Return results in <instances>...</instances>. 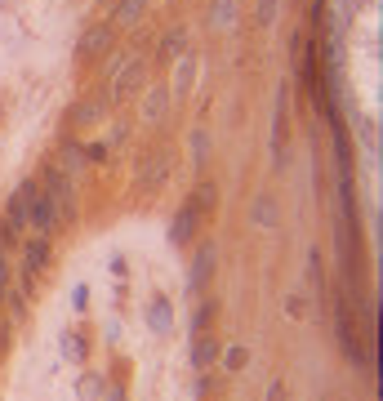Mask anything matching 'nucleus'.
Returning <instances> with one entry per match:
<instances>
[{"instance_id": "nucleus-1", "label": "nucleus", "mask_w": 383, "mask_h": 401, "mask_svg": "<svg viewBox=\"0 0 383 401\" xmlns=\"http://www.w3.org/2000/svg\"><path fill=\"white\" fill-rule=\"evenodd\" d=\"M27 223L41 227V232L54 227V200H50V192H32V200H27Z\"/></svg>"}, {"instance_id": "nucleus-2", "label": "nucleus", "mask_w": 383, "mask_h": 401, "mask_svg": "<svg viewBox=\"0 0 383 401\" xmlns=\"http://www.w3.org/2000/svg\"><path fill=\"white\" fill-rule=\"evenodd\" d=\"M219 352H223L219 334H201V339H196V348H192V366H196V370L219 366Z\"/></svg>"}, {"instance_id": "nucleus-3", "label": "nucleus", "mask_w": 383, "mask_h": 401, "mask_svg": "<svg viewBox=\"0 0 383 401\" xmlns=\"http://www.w3.org/2000/svg\"><path fill=\"white\" fill-rule=\"evenodd\" d=\"M143 76H147V63H129L125 72H120V81H116V99H125V94H134L138 85H143Z\"/></svg>"}, {"instance_id": "nucleus-4", "label": "nucleus", "mask_w": 383, "mask_h": 401, "mask_svg": "<svg viewBox=\"0 0 383 401\" xmlns=\"http://www.w3.org/2000/svg\"><path fill=\"white\" fill-rule=\"evenodd\" d=\"M102 45H111V27H89V32H85V41H80V54L89 59V54H98Z\"/></svg>"}, {"instance_id": "nucleus-5", "label": "nucleus", "mask_w": 383, "mask_h": 401, "mask_svg": "<svg viewBox=\"0 0 383 401\" xmlns=\"http://www.w3.org/2000/svg\"><path fill=\"white\" fill-rule=\"evenodd\" d=\"M147 321H152V330L170 334V303H165V299H156L152 308H147Z\"/></svg>"}, {"instance_id": "nucleus-6", "label": "nucleus", "mask_w": 383, "mask_h": 401, "mask_svg": "<svg viewBox=\"0 0 383 401\" xmlns=\"http://www.w3.org/2000/svg\"><path fill=\"white\" fill-rule=\"evenodd\" d=\"M188 209H192V214H210V209H214V187H210V183H201Z\"/></svg>"}, {"instance_id": "nucleus-7", "label": "nucleus", "mask_w": 383, "mask_h": 401, "mask_svg": "<svg viewBox=\"0 0 383 401\" xmlns=\"http://www.w3.org/2000/svg\"><path fill=\"white\" fill-rule=\"evenodd\" d=\"M210 267H214V250L205 245L201 254H196V267H192V285H205V276H210Z\"/></svg>"}, {"instance_id": "nucleus-8", "label": "nucleus", "mask_w": 383, "mask_h": 401, "mask_svg": "<svg viewBox=\"0 0 383 401\" xmlns=\"http://www.w3.org/2000/svg\"><path fill=\"white\" fill-rule=\"evenodd\" d=\"M143 9H147V0H120V5H116V18H120V23H138V18H143Z\"/></svg>"}, {"instance_id": "nucleus-9", "label": "nucleus", "mask_w": 383, "mask_h": 401, "mask_svg": "<svg viewBox=\"0 0 383 401\" xmlns=\"http://www.w3.org/2000/svg\"><path fill=\"white\" fill-rule=\"evenodd\" d=\"M45 259H50V245H45V241H32V245H27V267H32V272H41Z\"/></svg>"}, {"instance_id": "nucleus-10", "label": "nucleus", "mask_w": 383, "mask_h": 401, "mask_svg": "<svg viewBox=\"0 0 383 401\" xmlns=\"http://www.w3.org/2000/svg\"><path fill=\"white\" fill-rule=\"evenodd\" d=\"M165 169H170V156H165V152H161V156L152 161V169H143V183H147V187H156V183H161V178H165Z\"/></svg>"}, {"instance_id": "nucleus-11", "label": "nucleus", "mask_w": 383, "mask_h": 401, "mask_svg": "<svg viewBox=\"0 0 383 401\" xmlns=\"http://www.w3.org/2000/svg\"><path fill=\"white\" fill-rule=\"evenodd\" d=\"M254 218H259L263 227H272V223H276V205H272V196H259V200H254Z\"/></svg>"}, {"instance_id": "nucleus-12", "label": "nucleus", "mask_w": 383, "mask_h": 401, "mask_svg": "<svg viewBox=\"0 0 383 401\" xmlns=\"http://www.w3.org/2000/svg\"><path fill=\"white\" fill-rule=\"evenodd\" d=\"M219 357H223V370H245L250 352L245 348H228V352H219Z\"/></svg>"}, {"instance_id": "nucleus-13", "label": "nucleus", "mask_w": 383, "mask_h": 401, "mask_svg": "<svg viewBox=\"0 0 383 401\" xmlns=\"http://www.w3.org/2000/svg\"><path fill=\"white\" fill-rule=\"evenodd\" d=\"M165 107H170V99H165L161 90L147 94V121H161V116H165Z\"/></svg>"}, {"instance_id": "nucleus-14", "label": "nucleus", "mask_w": 383, "mask_h": 401, "mask_svg": "<svg viewBox=\"0 0 383 401\" xmlns=\"http://www.w3.org/2000/svg\"><path fill=\"white\" fill-rule=\"evenodd\" d=\"M192 218H196V214H192V209H183V214H179V218H174V232H170V236H174V241H188V236H192Z\"/></svg>"}, {"instance_id": "nucleus-15", "label": "nucleus", "mask_w": 383, "mask_h": 401, "mask_svg": "<svg viewBox=\"0 0 383 401\" xmlns=\"http://www.w3.org/2000/svg\"><path fill=\"white\" fill-rule=\"evenodd\" d=\"M102 393V379L98 375H85V379H80V397H85V401H94Z\"/></svg>"}, {"instance_id": "nucleus-16", "label": "nucleus", "mask_w": 383, "mask_h": 401, "mask_svg": "<svg viewBox=\"0 0 383 401\" xmlns=\"http://www.w3.org/2000/svg\"><path fill=\"white\" fill-rule=\"evenodd\" d=\"M232 9H237L232 0H219V5H214V27H219V23L228 27V23H232Z\"/></svg>"}, {"instance_id": "nucleus-17", "label": "nucleus", "mask_w": 383, "mask_h": 401, "mask_svg": "<svg viewBox=\"0 0 383 401\" xmlns=\"http://www.w3.org/2000/svg\"><path fill=\"white\" fill-rule=\"evenodd\" d=\"M63 352H67L72 361H80V357H85V343H80V339H72V334H67V339H63Z\"/></svg>"}, {"instance_id": "nucleus-18", "label": "nucleus", "mask_w": 383, "mask_h": 401, "mask_svg": "<svg viewBox=\"0 0 383 401\" xmlns=\"http://www.w3.org/2000/svg\"><path fill=\"white\" fill-rule=\"evenodd\" d=\"M267 401H289V388H285V379H276V384L267 388Z\"/></svg>"}, {"instance_id": "nucleus-19", "label": "nucleus", "mask_w": 383, "mask_h": 401, "mask_svg": "<svg viewBox=\"0 0 383 401\" xmlns=\"http://www.w3.org/2000/svg\"><path fill=\"white\" fill-rule=\"evenodd\" d=\"M183 50V32H170V36H165V50L161 54H179Z\"/></svg>"}, {"instance_id": "nucleus-20", "label": "nucleus", "mask_w": 383, "mask_h": 401, "mask_svg": "<svg viewBox=\"0 0 383 401\" xmlns=\"http://www.w3.org/2000/svg\"><path fill=\"white\" fill-rule=\"evenodd\" d=\"M276 18V0H263V5H259V23H272Z\"/></svg>"}, {"instance_id": "nucleus-21", "label": "nucleus", "mask_w": 383, "mask_h": 401, "mask_svg": "<svg viewBox=\"0 0 383 401\" xmlns=\"http://www.w3.org/2000/svg\"><path fill=\"white\" fill-rule=\"evenodd\" d=\"M174 81H179V94L188 90V81H192V63H183V67H179V76H174Z\"/></svg>"}, {"instance_id": "nucleus-22", "label": "nucleus", "mask_w": 383, "mask_h": 401, "mask_svg": "<svg viewBox=\"0 0 383 401\" xmlns=\"http://www.w3.org/2000/svg\"><path fill=\"white\" fill-rule=\"evenodd\" d=\"M9 294V267H5V259H0V299Z\"/></svg>"}, {"instance_id": "nucleus-23", "label": "nucleus", "mask_w": 383, "mask_h": 401, "mask_svg": "<svg viewBox=\"0 0 383 401\" xmlns=\"http://www.w3.org/2000/svg\"><path fill=\"white\" fill-rule=\"evenodd\" d=\"M102 5H111V0H102Z\"/></svg>"}]
</instances>
